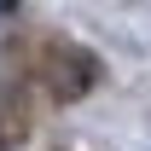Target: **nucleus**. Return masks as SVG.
I'll list each match as a JSON object with an SVG mask.
<instances>
[{
	"label": "nucleus",
	"mask_w": 151,
	"mask_h": 151,
	"mask_svg": "<svg viewBox=\"0 0 151 151\" xmlns=\"http://www.w3.org/2000/svg\"><path fill=\"white\" fill-rule=\"evenodd\" d=\"M93 58L87 52H52L47 58V81H52V99H76V93H87L93 87Z\"/></svg>",
	"instance_id": "obj_1"
},
{
	"label": "nucleus",
	"mask_w": 151,
	"mask_h": 151,
	"mask_svg": "<svg viewBox=\"0 0 151 151\" xmlns=\"http://www.w3.org/2000/svg\"><path fill=\"white\" fill-rule=\"evenodd\" d=\"M23 128H29V116H23V105H18V93H12V81L0 76V151H12L23 139Z\"/></svg>",
	"instance_id": "obj_2"
}]
</instances>
